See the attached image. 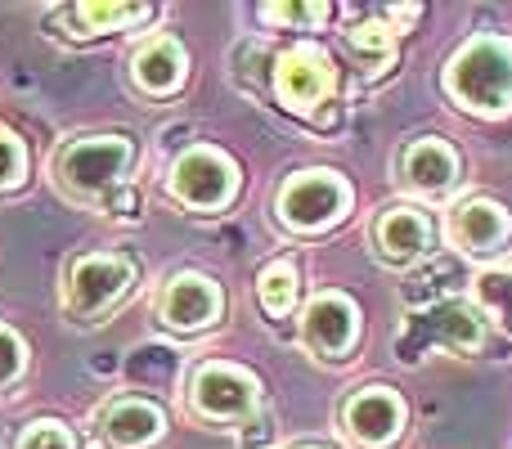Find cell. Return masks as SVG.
I'll use <instances>...</instances> for the list:
<instances>
[{
    "mask_svg": "<svg viewBox=\"0 0 512 449\" xmlns=\"http://www.w3.org/2000/svg\"><path fill=\"white\" fill-rule=\"evenodd\" d=\"M481 342H486V328H481V319L472 315L463 301H436V306L423 310V315H418V310L409 315L400 355L414 360V355L427 351V346H445V351H477Z\"/></svg>",
    "mask_w": 512,
    "mask_h": 449,
    "instance_id": "7",
    "label": "cell"
},
{
    "mask_svg": "<svg viewBox=\"0 0 512 449\" xmlns=\"http://www.w3.org/2000/svg\"><path fill=\"white\" fill-rule=\"evenodd\" d=\"M427 247H432V221L414 207L382 212L378 225H373V252L387 265H414Z\"/></svg>",
    "mask_w": 512,
    "mask_h": 449,
    "instance_id": "16",
    "label": "cell"
},
{
    "mask_svg": "<svg viewBox=\"0 0 512 449\" xmlns=\"http://www.w3.org/2000/svg\"><path fill=\"white\" fill-rule=\"evenodd\" d=\"M265 14H274V23H319L328 9L324 5H270Z\"/></svg>",
    "mask_w": 512,
    "mask_h": 449,
    "instance_id": "24",
    "label": "cell"
},
{
    "mask_svg": "<svg viewBox=\"0 0 512 449\" xmlns=\"http://www.w3.org/2000/svg\"><path fill=\"white\" fill-rule=\"evenodd\" d=\"M342 427L360 449H382L405 427V400L391 387H364L342 405Z\"/></svg>",
    "mask_w": 512,
    "mask_h": 449,
    "instance_id": "10",
    "label": "cell"
},
{
    "mask_svg": "<svg viewBox=\"0 0 512 449\" xmlns=\"http://www.w3.org/2000/svg\"><path fill=\"white\" fill-rule=\"evenodd\" d=\"M292 449H328V445H292Z\"/></svg>",
    "mask_w": 512,
    "mask_h": 449,
    "instance_id": "25",
    "label": "cell"
},
{
    "mask_svg": "<svg viewBox=\"0 0 512 449\" xmlns=\"http://www.w3.org/2000/svg\"><path fill=\"white\" fill-rule=\"evenodd\" d=\"M189 409L207 423H252L261 409V387L239 364H203L189 378Z\"/></svg>",
    "mask_w": 512,
    "mask_h": 449,
    "instance_id": "6",
    "label": "cell"
},
{
    "mask_svg": "<svg viewBox=\"0 0 512 449\" xmlns=\"http://www.w3.org/2000/svg\"><path fill=\"white\" fill-rule=\"evenodd\" d=\"M274 95L292 108V113H315L328 95H333V63L315 45H297L283 50L274 63Z\"/></svg>",
    "mask_w": 512,
    "mask_h": 449,
    "instance_id": "9",
    "label": "cell"
},
{
    "mask_svg": "<svg viewBox=\"0 0 512 449\" xmlns=\"http://www.w3.org/2000/svg\"><path fill=\"white\" fill-rule=\"evenodd\" d=\"M140 265L122 252H81L63 274V315L72 324H99L135 288Z\"/></svg>",
    "mask_w": 512,
    "mask_h": 449,
    "instance_id": "2",
    "label": "cell"
},
{
    "mask_svg": "<svg viewBox=\"0 0 512 449\" xmlns=\"http://www.w3.org/2000/svg\"><path fill=\"white\" fill-rule=\"evenodd\" d=\"M27 373V342L18 328L0 324V387H14Z\"/></svg>",
    "mask_w": 512,
    "mask_h": 449,
    "instance_id": "21",
    "label": "cell"
},
{
    "mask_svg": "<svg viewBox=\"0 0 512 449\" xmlns=\"http://www.w3.org/2000/svg\"><path fill=\"white\" fill-rule=\"evenodd\" d=\"M185 72H189V59H185V45L176 36H149L144 45H135L131 54V86L149 99H171L180 86H185Z\"/></svg>",
    "mask_w": 512,
    "mask_h": 449,
    "instance_id": "12",
    "label": "cell"
},
{
    "mask_svg": "<svg viewBox=\"0 0 512 449\" xmlns=\"http://www.w3.org/2000/svg\"><path fill=\"white\" fill-rule=\"evenodd\" d=\"M167 432V418H162V405L144 396H117L99 409L95 418V436L108 449H149L162 441Z\"/></svg>",
    "mask_w": 512,
    "mask_h": 449,
    "instance_id": "11",
    "label": "cell"
},
{
    "mask_svg": "<svg viewBox=\"0 0 512 449\" xmlns=\"http://www.w3.org/2000/svg\"><path fill=\"white\" fill-rule=\"evenodd\" d=\"M153 14V5H122V0H90V5H63L54 23H45V32H59L68 41H95V36H113V32H126V27L144 23Z\"/></svg>",
    "mask_w": 512,
    "mask_h": 449,
    "instance_id": "14",
    "label": "cell"
},
{
    "mask_svg": "<svg viewBox=\"0 0 512 449\" xmlns=\"http://www.w3.org/2000/svg\"><path fill=\"white\" fill-rule=\"evenodd\" d=\"M481 297L490 301V310H495V315L504 319L508 333H512V270L486 274V279H481Z\"/></svg>",
    "mask_w": 512,
    "mask_h": 449,
    "instance_id": "23",
    "label": "cell"
},
{
    "mask_svg": "<svg viewBox=\"0 0 512 449\" xmlns=\"http://www.w3.org/2000/svg\"><path fill=\"white\" fill-rule=\"evenodd\" d=\"M400 176H405V189H414V194L441 198V194H450L454 180H459V153L445 140H436V135H423V140H414L405 149Z\"/></svg>",
    "mask_w": 512,
    "mask_h": 449,
    "instance_id": "15",
    "label": "cell"
},
{
    "mask_svg": "<svg viewBox=\"0 0 512 449\" xmlns=\"http://www.w3.org/2000/svg\"><path fill=\"white\" fill-rule=\"evenodd\" d=\"M14 449H77V441L59 418H36L14 436Z\"/></svg>",
    "mask_w": 512,
    "mask_h": 449,
    "instance_id": "20",
    "label": "cell"
},
{
    "mask_svg": "<svg viewBox=\"0 0 512 449\" xmlns=\"http://www.w3.org/2000/svg\"><path fill=\"white\" fill-rule=\"evenodd\" d=\"M140 162V144L131 135L95 131L77 135L54 153V185L68 203L117 212V198H131V176Z\"/></svg>",
    "mask_w": 512,
    "mask_h": 449,
    "instance_id": "1",
    "label": "cell"
},
{
    "mask_svg": "<svg viewBox=\"0 0 512 449\" xmlns=\"http://www.w3.org/2000/svg\"><path fill=\"white\" fill-rule=\"evenodd\" d=\"M27 185V144L9 126H0V194H14Z\"/></svg>",
    "mask_w": 512,
    "mask_h": 449,
    "instance_id": "19",
    "label": "cell"
},
{
    "mask_svg": "<svg viewBox=\"0 0 512 449\" xmlns=\"http://www.w3.org/2000/svg\"><path fill=\"white\" fill-rule=\"evenodd\" d=\"M346 203H351V194H346L342 176H333V171H297V176L283 180L274 212L292 234H319L333 221H342Z\"/></svg>",
    "mask_w": 512,
    "mask_h": 449,
    "instance_id": "5",
    "label": "cell"
},
{
    "mask_svg": "<svg viewBox=\"0 0 512 449\" xmlns=\"http://www.w3.org/2000/svg\"><path fill=\"white\" fill-rule=\"evenodd\" d=\"M445 86L459 104H468L481 117H499L512 108V41L481 36L459 59L445 68Z\"/></svg>",
    "mask_w": 512,
    "mask_h": 449,
    "instance_id": "3",
    "label": "cell"
},
{
    "mask_svg": "<svg viewBox=\"0 0 512 449\" xmlns=\"http://www.w3.org/2000/svg\"><path fill=\"white\" fill-rule=\"evenodd\" d=\"M355 333H360V315H355V306L346 297H337V292H324V297H315L306 306L301 337H306V346L315 355H324V360H342L355 346Z\"/></svg>",
    "mask_w": 512,
    "mask_h": 449,
    "instance_id": "13",
    "label": "cell"
},
{
    "mask_svg": "<svg viewBox=\"0 0 512 449\" xmlns=\"http://www.w3.org/2000/svg\"><path fill=\"white\" fill-rule=\"evenodd\" d=\"M167 189L180 207L189 212H221L239 194V167L225 158L221 149H185L167 171Z\"/></svg>",
    "mask_w": 512,
    "mask_h": 449,
    "instance_id": "4",
    "label": "cell"
},
{
    "mask_svg": "<svg viewBox=\"0 0 512 449\" xmlns=\"http://www.w3.org/2000/svg\"><path fill=\"white\" fill-rule=\"evenodd\" d=\"M221 283L207 279L198 270H185V274H171L167 288L158 292V319L171 328V333H203L221 319Z\"/></svg>",
    "mask_w": 512,
    "mask_h": 449,
    "instance_id": "8",
    "label": "cell"
},
{
    "mask_svg": "<svg viewBox=\"0 0 512 449\" xmlns=\"http://www.w3.org/2000/svg\"><path fill=\"white\" fill-rule=\"evenodd\" d=\"M450 238L472 256H490L508 243V212L490 198H468L450 212Z\"/></svg>",
    "mask_w": 512,
    "mask_h": 449,
    "instance_id": "17",
    "label": "cell"
},
{
    "mask_svg": "<svg viewBox=\"0 0 512 449\" xmlns=\"http://www.w3.org/2000/svg\"><path fill=\"white\" fill-rule=\"evenodd\" d=\"M351 45H355V54H360V59H373V63H387L391 59V36H387V27H382V23L355 27Z\"/></svg>",
    "mask_w": 512,
    "mask_h": 449,
    "instance_id": "22",
    "label": "cell"
},
{
    "mask_svg": "<svg viewBox=\"0 0 512 449\" xmlns=\"http://www.w3.org/2000/svg\"><path fill=\"white\" fill-rule=\"evenodd\" d=\"M256 297H261V310L270 319H288L292 306H297V265L283 256V261H270L256 279Z\"/></svg>",
    "mask_w": 512,
    "mask_h": 449,
    "instance_id": "18",
    "label": "cell"
}]
</instances>
